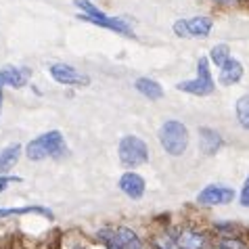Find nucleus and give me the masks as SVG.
Instances as JSON below:
<instances>
[{
    "instance_id": "nucleus-21",
    "label": "nucleus",
    "mask_w": 249,
    "mask_h": 249,
    "mask_svg": "<svg viewBox=\"0 0 249 249\" xmlns=\"http://www.w3.org/2000/svg\"><path fill=\"white\" fill-rule=\"evenodd\" d=\"M222 249H247V245L245 243H241V241H237V239H222Z\"/></svg>"
},
{
    "instance_id": "nucleus-18",
    "label": "nucleus",
    "mask_w": 249,
    "mask_h": 249,
    "mask_svg": "<svg viewBox=\"0 0 249 249\" xmlns=\"http://www.w3.org/2000/svg\"><path fill=\"white\" fill-rule=\"evenodd\" d=\"M210 59L212 63H216L218 67H222L228 59H231V48H228V44H216L210 51Z\"/></svg>"
},
{
    "instance_id": "nucleus-11",
    "label": "nucleus",
    "mask_w": 249,
    "mask_h": 249,
    "mask_svg": "<svg viewBox=\"0 0 249 249\" xmlns=\"http://www.w3.org/2000/svg\"><path fill=\"white\" fill-rule=\"evenodd\" d=\"M134 86H136V90L142 96H147L149 101H159L163 96V88L159 86V82L151 80V78H138L134 82Z\"/></svg>"
},
{
    "instance_id": "nucleus-23",
    "label": "nucleus",
    "mask_w": 249,
    "mask_h": 249,
    "mask_svg": "<svg viewBox=\"0 0 249 249\" xmlns=\"http://www.w3.org/2000/svg\"><path fill=\"white\" fill-rule=\"evenodd\" d=\"M11 182H21V178L19 176H0V193H2L6 189V184Z\"/></svg>"
},
{
    "instance_id": "nucleus-1",
    "label": "nucleus",
    "mask_w": 249,
    "mask_h": 249,
    "mask_svg": "<svg viewBox=\"0 0 249 249\" xmlns=\"http://www.w3.org/2000/svg\"><path fill=\"white\" fill-rule=\"evenodd\" d=\"M67 151L63 134L59 130H51L42 136L34 138V141L25 147V155L32 159V161H42L46 157H59Z\"/></svg>"
},
{
    "instance_id": "nucleus-7",
    "label": "nucleus",
    "mask_w": 249,
    "mask_h": 249,
    "mask_svg": "<svg viewBox=\"0 0 249 249\" xmlns=\"http://www.w3.org/2000/svg\"><path fill=\"white\" fill-rule=\"evenodd\" d=\"M144 178L138 176L136 172H126L120 178V191L124 195H128L130 199H141L144 195Z\"/></svg>"
},
{
    "instance_id": "nucleus-25",
    "label": "nucleus",
    "mask_w": 249,
    "mask_h": 249,
    "mask_svg": "<svg viewBox=\"0 0 249 249\" xmlns=\"http://www.w3.org/2000/svg\"><path fill=\"white\" fill-rule=\"evenodd\" d=\"M218 2H226L228 4V2H232V0H218Z\"/></svg>"
},
{
    "instance_id": "nucleus-5",
    "label": "nucleus",
    "mask_w": 249,
    "mask_h": 249,
    "mask_svg": "<svg viewBox=\"0 0 249 249\" xmlns=\"http://www.w3.org/2000/svg\"><path fill=\"white\" fill-rule=\"evenodd\" d=\"M48 71H51L54 82H59L63 86H88L90 84V78L86 73H80L75 67L65 65V63H54L51 65Z\"/></svg>"
},
{
    "instance_id": "nucleus-15",
    "label": "nucleus",
    "mask_w": 249,
    "mask_h": 249,
    "mask_svg": "<svg viewBox=\"0 0 249 249\" xmlns=\"http://www.w3.org/2000/svg\"><path fill=\"white\" fill-rule=\"evenodd\" d=\"M186 25H189L191 38H207V34L212 30V19L210 17H191V19H186Z\"/></svg>"
},
{
    "instance_id": "nucleus-22",
    "label": "nucleus",
    "mask_w": 249,
    "mask_h": 249,
    "mask_svg": "<svg viewBox=\"0 0 249 249\" xmlns=\"http://www.w3.org/2000/svg\"><path fill=\"white\" fill-rule=\"evenodd\" d=\"M241 205H243V207H249V176L245 178L243 191H241Z\"/></svg>"
},
{
    "instance_id": "nucleus-8",
    "label": "nucleus",
    "mask_w": 249,
    "mask_h": 249,
    "mask_svg": "<svg viewBox=\"0 0 249 249\" xmlns=\"http://www.w3.org/2000/svg\"><path fill=\"white\" fill-rule=\"evenodd\" d=\"M222 147V136L212 128H199V149L205 155H216Z\"/></svg>"
},
{
    "instance_id": "nucleus-19",
    "label": "nucleus",
    "mask_w": 249,
    "mask_h": 249,
    "mask_svg": "<svg viewBox=\"0 0 249 249\" xmlns=\"http://www.w3.org/2000/svg\"><path fill=\"white\" fill-rule=\"evenodd\" d=\"M237 120L245 130H249V94L237 101Z\"/></svg>"
},
{
    "instance_id": "nucleus-9",
    "label": "nucleus",
    "mask_w": 249,
    "mask_h": 249,
    "mask_svg": "<svg viewBox=\"0 0 249 249\" xmlns=\"http://www.w3.org/2000/svg\"><path fill=\"white\" fill-rule=\"evenodd\" d=\"M30 78L27 69H15V67H6L0 71V86H13V88H23Z\"/></svg>"
},
{
    "instance_id": "nucleus-2",
    "label": "nucleus",
    "mask_w": 249,
    "mask_h": 249,
    "mask_svg": "<svg viewBox=\"0 0 249 249\" xmlns=\"http://www.w3.org/2000/svg\"><path fill=\"white\" fill-rule=\"evenodd\" d=\"M159 144H161V149L165 153H170L172 157L182 155L186 147H189V130L178 120L163 122L161 128H159Z\"/></svg>"
},
{
    "instance_id": "nucleus-6",
    "label": "nucleus",
    "mask_w": 249,
    "mask_h": 249,
    "mask_svg": "<svg viewBox=\"0 0 249 249\" xmlns=\"http://www.w3.org/2000/svg\"><path fill=\"white\" fill-rule=\"evenodd\" d=\"M234 199V191L231 186H222V184H210L197 195V203L201 205H226V203H232Z\"/></svg>"
},
{
    "instance_id": "nucleus-3",
    "label": "nucleus",
    "mask_w": 249,
    "mask_h": 249,
    "mask_svg": "<svg viewBox=\"0 0 249 249\" xmlns=\"http://www.w3.org/2000/svg\"><path fill=\"white\" fill-rule=\"evenodd\" d=\"M117 155L126 168H138L149 161V147L138 136H124L117 147Z\"/></svg>"
},
{
    "instance_id": "nucleus-24",
    "label": "nucleus",
    "mask_w": 249,
    "mask_h": 249,
    "mask_svg": "<svg viewBox=\"0 0 249 249\" xmlns=\"http://www.w3.org/2000/svg\"><path fill=\"white\" fill-rule=\"evenodd\" d=\"M0 109H2V92H0Z\"/></svg>"
},
{
    "instance_id": "nucleus-14",
    "label": "nucleus",
    "mask_w": 249,
    "mask_h": 249,
    "mask_svg": "<svg viewBox=\"0 0 249 249\" xmlns=\"http://www.w3.org/2000/svg\"><path fill=\"white\" fill-rule=\"evenodd\" d=\"M176 243L182 249H203L205 247V234L195 231H180L176 237Z\"/></svg>"
},
{
    "instance_id": "nucleus-17",
    "label": "nucleus",
    "mask_w": 249,
    "mask_h": 249,
    "mask_svg": "<svg viewBox=\"0 0 249 249\" xmlns=\"http://www.w3.org/2000/svg\"><path fill=\"white\" fill-rule=\"evenodd\" d=\"M99 239L107 245V249H124L120 243V237H117L115 228H101L99 231Z\"/></svg>"
},
{
    "instance_id": "nucleus-20",
    "label": "nucleus",
    "mask_w": 249,
    "mask_h": 249,
    "mask_svg": "<svg viewBox=\"0 0 249 249\" xmlns=\"http://www.w3.org/2000/svg\"><path fill=\"white\" fill-rule=\"evenodd\" d=\"M174 34L180 38H191V32H189V25H186V19H178L174 23Z\"/></svg>"
},
{
    "instance_id": "nucleus-10",
    "label": "nucleus",
    "mask_w": 249,
    "mask_h": 249,
    "mask_svg": "<svg viewBox=\"0 0 249 249\" xmlns=\"http://www.w3.org/2000/svg\"><path fill=\"white\" fill-rule=\"evenodd\" d=\"M243 78V65L237 59H228L226 63L220 67V84L224 86H232Z\"/></svg>"
},
{
    "instance_id": "nucleus-12",
    "label": "nucleus",
    "mask_w": 249,
    "mask_h": 249,
    "mask_svg": "<svg viewBox=\"0 0 249 249\" xmlns=\"http://www.w3.org/2000/svg\"><path fill=\"white\" fill-rule=\"evenodd\" d=\"M25 213H38V216H44L48 220L54 218V213L42 205H25V207H9V210H0V218L6 216H25Z\"/></svg>"
},
{
    "instance_id": "nucleus-16",
    "label": "nucleus",
    "mask_w": 249,
    "mask_h": 249,
    "mask_svg": "<svg viewBox=\"0 0 249 249\" xmlns=\"http://www.w3.org/2000/svg\"><path fill=\"white\" fill-rule=\"evenodd\" d=\"M115 231H117V237H120V243L124 249H142L141 239H138V234L134 231H130L126 226L115 228Z\"/></svg>"
},
{
    "instance_id": "nucleus-26",
    "label": "nucleus",
    "mask_w": 249,
    "mask_h": 249,
    "mask_svg": "<svg viewBox=\"0 0 249 249\" xmlns=\"http://www.w3.org/2000/svg\"><path fill=\"white\" fill-rule=\"evenodd\" d=\"M75 249H84V247H75Z\"/></svg>"
},
{
    "instance_id": "nucleus-13",
    "label": "nucleus",
    "mask_w": 249,
    "mask_h": 249,
    "mask_svg": "<svg viewBox=\"0 0 249 249\" xmlns=\"http://www.w3.org/2000/svg\"><path fill=\"white\" fill-rule=\"evenodd\" d=\"M21 157V144H9L0 151V174H6Z\"/></svg>"
},
{
    "instance_id": "nucleus-4",
    "label": "nucleus",
    "mask_w": 249,
    "mask_h": 249,
    "mask_svg": "<svg viewBox=\"0 0 249 249\" xmlns=\"http://www.w3.org/2000/svg\"><path fill=\"white\" fill-rule=\"evenodd\" d=\"M176 88H178V90H182V92L195 94V96H205V94H212L213 90H216V84H213V78L210 73V63H207V59H199V63H197V78L195 80L180 82Z\"/></svg>"
}]
</instances>
